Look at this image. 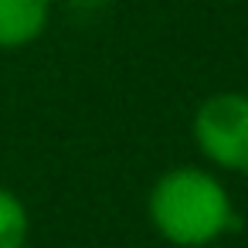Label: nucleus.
I'll use <instances>...</instances> for the list:
<instances>
[{"mask_svg":"<svg viewBox=\"0 0 248 248\" xmlns=\"http://www.w3.org/2000/svg\"><path fill=\"white\" fill-rule=\"evenodd\" d=\"M146 214L156 234L177 248H207L238 224L228 184L197 163L163 170L146 194Z\"/></svg>","mask_w":248,"mask_h":248,"instance_id":"nucleus-1","label":"nucleus"},{"mask_svg":"<svg viewBox=\"0 0 248 248\" xmlns=\"http://www.w3.org/2000/svg\"><path fill=\"white\" fill-rule=\"evenodd\" d=\"M190 136L211 167L248 177V92L207 95L190 119Z\"/></svg>","mask_w":248,"mask_h":248,"instance_id":"nucleus-2","label":"nucleus"},{"mask_svg":"<svg viewBox=\"0 0 248 248\" xmlns=\"http://www.w3.org/2000/svg\"><path fill=\"white\" fill-rule=\"evenodd\" d=\"M51 24V0H0V51L31 48Z\"/></svg>","mask_w":248,"mask_h":248,"instance_id":"nucleus-3","label":"nucleus"},{"mask_svg":"<svg viewBox=\"0 0 248 248\" xmlns=\"http://www.w3.org/2000/svg\"><path fill=\"white\" fill-rule=\"evenodd\" d=\"M31 234V214L17 190L0 187V248H24Z\"/></svg>","mask_w":248,"mask_h":248,"instance_id":"nucleus-4","label":"nucleus"},{"mask_svg":"<svg viewBox=\"0 0 248 248\" xmlns=\"http://www.w3.org/2000/svg\"><path fill=\"white\" fill-rule=\"evenodd\" d=\"M102 4L106 0H68V7L78 14H95V11H102Z\"/></svg>","mask_w":248,"mask_h":248,"instance_id":"nucleus-5","label":"nucleus"},{"mask_svg":"<svg viewBox=\"0 0 248 248\" xmlns=\"http://www.w3.org/2000/svg\"><path fill=\"white\" fill-rule=\"evenodd\" d=\"M207 248H211V245H207Z\"/></svg>","mask_w":248,"mask_h":248,"instance_id":"nucleus-6","label":"nucleus"}]
</instances>
